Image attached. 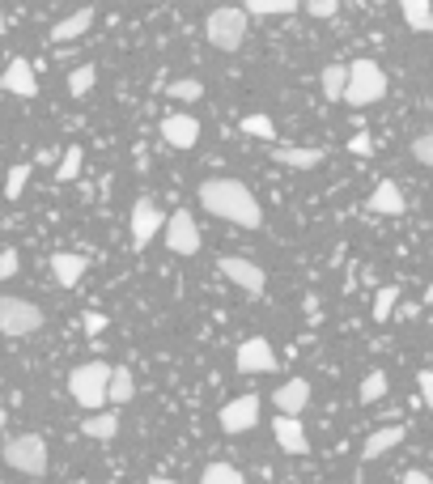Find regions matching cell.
Segmentation results:
<instances>
[{
  "mask_svg": "<svg viewBox=\"0 0 433 484\" xmlns=\"http://www.w3.org/2000/svg\"><path fill=\"white\" fill-rule=\"evenodd\" d=\"M200 204L217 217V221L242 225V230H260L263 225V209L255 191L238 179H204L200 183Z\"/></svg>",
  "mask_w": 433,
  "mask_h": 484,
  "instance_id": "1",
  "label": "cell"
},
{
  "mask_svg": "<svg viewBox=\"0 0 433 484\" xmlns=\"http://www.w3.org/2000/svg\"><path fill=\"white\" fill-rule=\"evenodd\" d=\"M111 374L115 370L107 361H86V366H77V370L68 374V396H73L81 408H89V417H94V412H107Z\"/></svg>",
  "mask_w": 433,
  "mask_h": 484,
  "instance_id": "2",
  "label": "cell"
},
{
  "mask_svg": "<svg viewBox=\"0 0 433 484\" xmlns=\"http://www.w3.org/2000/svg\"><path fill=\"white\" fill-rule=\"evenodd\" d=\"M387 98V73L374 60H353L348 64V89L345 102L348 107H374Z\"/></svg>",
  "mask_w": 433,
  "mask_h": 484,
  "instance_id": "3",
  "label": "cell"
},
{
  "mask_svg": "<svg viewBox=\"0 0 433 484\" xmlns=\"http://www.w3.org/2000/svg\"><path fill=\"white\" fill-rule=\"evenodd\" d=\"M204 38L217 51H238L247 43V13L242 9H212L204 22Z\"/></svg>",
  "mask_w": 433,
  "mask_h": 484,
  "instance_id": "4",
  "label": "cell"
},
{
  "mask_svg": "<svg viewBox=\"0 0 433 484\" xmlns=\"http://www.w3.org/2000/svg\"><path fill=\"white\" fill-rule=\"evenodd\" d=\"M5 463H9L13 472L22 476H43L47 472V442L38 434H17L13 442H5Z\"/></svg>",
  "mask_w": 433,
  "mask_h": 484,
  "instance_id": "5",
  "label": "cell"
},
{
  "mask_svg": "<svg viewBox=\"0 0 433 484\" xmlns=\"http://www.w3.org/2000/svg\"><path fill=\"white\" fill-rule=\"evenodd\" d=\"M43 327V311L26 298H0V332L22 340V335H35Z\"/></svg>",
  "mask_w": 433,
  "mask_h": 484,
  "instance_id": "6",
  "label": "cell"
},
{
  "mask_svg": "<svg viewBox=\"0 0 433 484\" xmlns=\"http://www.w3.org/2000/svg\"><path fill=\"white\" fill-rule=\"evenodd\" d=\"M217 273H222L230 285L242 289V293H251V298H260L263 289H268V273H263L255 260H247V255H222V260H217Z\"/></svg>",
  "mask_w": 433,
  "mask_h": 484,
  "instance_id": "7",
  "label": "cell"
},
{
  "mask_svg": "<svg viewBox=\"0 0 433 484\" xmlns=\"http://www.w3.org/2000/svg\"><path fill=\"white\" fill-rule=\"evenodd\" d=\"M161 238H166V251L183 255V260L200 255V225H196V217H191L187 209H179V212H170V217H166Z\"/></svg>",
  "mask_w": 433,
  "mask_h": 484,
  "instance_id": "8",
  "label": "cell"
},
{
  "mask_svg": "<svg viewBox=\"0 0 433 484\" xmlns=\"http://www.w3.org/2000/svg\"><path fill=\"white\" fill-rule=\"evenodd\" d=\"M128 230H132V251H145V247H149V238H158L161 230H166V212H161L149 196H140L137 204H132Z\"/></svg>",
  "mask_w": 433,
  "mask_h": 484,
  "instance_id": "9",
  "label": "cell"
},
{
  "mask_svg": "<svg viewBox=\"0 0 433 484\" xmlns=\"http://www.w3.org/2000/svg\"><path fill=\"white\" fill-rule=\"evenodd\" d=\"M234 366H238V374H276V353L263 335H251V340L238 345Z\"/></svg>",
  "mask_w": 433,
  "mask_h": 484,
  "instance_id": "10",
  "label": "cell"
},
{
  "mask_svg": "<svg viewBox=\"0 0 433 484\" xmlns=\"http://www.w3.org/2000/svg\"><path fill=\"white\" fill-rule=\"evenodd\" d=\"M260 421V396H234L222 408V429L225 434H247Z\"/></svg>",
  "mask_w": 433,
  "mask_h": 484,
  "instance_id": "11",
  "label": "cell"
},
{
  "mask_svg": "<svg viewBox=\"0 0 433 484\" xmlns=\"http://www.w3.org/2000/svg\"><path fill=\"white\" fill-rule=\"evenodd\" d=\"M161 137H166L170 149H196L200 145V119L196 115H183V111L166 115V119H161Z\"/></svg>",
  "mask_w": 433,
  "mask_h": 484,
  "instance_id": "12",
  "label": "cell"
},
{
  "mask_svg": "<svg viewBox=\"0 0 433 484\" xmlns=\"http://www.w3.org/2000/svg\"><path fill=\"white\" fill-rule=\"evenodd\" d=\"M366 209L378 212V217H404V209H408V200H404V187H399L396 179H383V183L370 191Z\"/></svg>",
  "mask_w": 433,
  "mask_h": 484,
  "instance_id": "13",
  "label": "cell"
},
{
  "mask_svg": "<svg viewBox=\"0 0 433 484\" xmlns=\"http://www.w3.org/2000/svg\"><path fill=\"white\" fill-rule=\"evenodd\" d=\"M0 89H9V94H17V98H35L38 94V77L35 68H30V60H9V68L0 73Z\"/></svg>",
  "mask_w": 433,
  "mask_h": 484,
  "instance_id": "14",
  "label": "cell"
},
{
  "mask_svg": "<svg viewBox=\"0 0 433 484\" xmlns=\"http://www.w3.org/2000/svg\"><path fill=\"white\" fill-rule=\"evenodd\" d=\"M273 404H276V417H297V412L310 404V383L306 378H289L273 391Z\"/></svg>",
  "mask_w": 433,
  "mask_h": 484,
  "instance_id": "15",
  "label": "cell"
},
{
  "mask_svg": "<svg viewBox=\"0 0 433 484\" xmlns=\"http://www.w3.org/2000/svg\"><path fill=\"white\" fill-rule=\"evenodd\" d=\"M273 438H276V447L285 450V455H306V450H310L306 429H302V421H297V417H276V421H273Z\"/></svg>",
  "mask_w": 433,
  "mask_h": 484,
  "instance_id": "16",
  "label": "cell"
},
{
  "mask_svg": "<svg viewBox=\"0 0 433 484\" xmlns=\"http://www.w3.org/2000/svg\"><path fill=\"white\" fill-rule=\"evenodd\" d=\"M51 273H56V285L77 289L81 276H86V260H81L77 251H56V255H51Z\"/></svg>",
  "mask_w": 433,
  "mask_h": 484,
  "instance_id": "17",
  "label": "cell"
},
{
  "mask_svg": "<svg viewBox=\"0 0 433 484\" xmlns=\"http://www.w3.org/2000/svg\"><path fill=\"white\" fill-rule=\"evenodd\" d=\"M399 442H404V425H383V429H374V434L366 438V447H361V459H366V463L383 459L387 450H396Z\"/></svg>",
  "mask_w": 433,
  "mask_h": 484,
  "instance_id": "18",
  "label": "cell"
},
{
  "mask_svg": "<svg viewBox=\"0 0 433 484\" xmlns=\"http://www.w3.org/2000/svg\"><path fill=\"white\" fill-rule=\"evenodd\" d=\"M94 26V9H77V13H68V17H60V22L51 26V43H73V38H81Z\"/></svg>",
  "mask_w": 433,
  "mask_h": 484,
  "instance_id": "19",
  "label": "cell"
},
{
  "mask_svg": "<svg viewBox=\"0 0 433 484\" xmlns=\"http://www.w3.org/2000/svg\"><path fill=\"white\" fill-rule=\"evenodd\" d=\"M273 161L276 166H285V170H314V166L323 161V149H302V145H285V149H281V145H276Z\"/></svg>",
  "mask_w": 433,
  "mask_h": 484,
  "instance_id": "20",
  "label": "cell"
},
{
  "mask_svg": "<svg viewBox=\"0 0 433 484\" xmlns=\"http://www.w3.org/2000/svg\"><path fill=\"white\" fill-rule=\"evenodd\" d=\"M81 434L94 438V442H115V434H119V412L107 408V412L86 417V421H81Z\"/></svg>",
  "mask_w": 433,
  "mask_h": 484,
  "instance_id": "21",
  "label": "cell"
},
{
  "mask_svg": "<svg viewBox=\"0 0 433 484\" xmlns=\"http://www.w3.org/2000/svg\"><path fill=\"white\" fill-rule=\"evenodd\" d=\"M132 396H137V378H132V370H128V366H115L107 404H111V408H124V404H132Z\"/></svg>",
  "mask_w": 433,
  "mask_h": 484,
  "instance_id": "22",
  "label": "cell"
},
{
  "mask_svg": "<svg viewBox=\"0 0 433 484\" xmlns=\"http://www.w3.org/2000/svg\"><path fill=\"white\" fill-rule=\"evenodd\" d=\"M399 9H404L408 30H417V35H433V5L429 0H404Z\"/></svg>",
  "mask_w": 433,
  "mask_h": 484,
  "instance_id": "23",
  "label": "cell"
},
{
  "mask_svg": "<svg viewBox=\"0 0 433 484\" xmlns=\"http://www.w3.org/2000/svg\"><path fill=\"white\" fill-rule=\"evenodd\" d=\"M345 89H348V64H327L323 68V98L345 102Z\"/></svg>",
  "mask_w": 433,
  "mask_h": 484,
  "instance_id": "24",
  "label": "cell"
},
{
  "mask_svg": "<svg viewBox=\"0 0 433 484\" xmlns=\"http://www.w3.org/2000/svg\"><path fill=\"white\" fill-rule=\"evenodd\" d=\"M297 9H302L297 0H247V5H242L247 17H289V13H297Z\"/></svg>",
  "mask_w": 433,
  "mask_h": 484,
  "instance_id": "25",
  "label": "cell"
},
{
  "mask_svg": "<svg viewBox=\"0 0 433 484\" xmlns=\"http://www.w3.org/2000/svg\"><path fill=\"white\" fill-rule=\"evenodd\" d=\"M200 484H247V476L238 472L234 463H209L200 472Z\"/></svg>",
  "mask_w": 433,
  "mask_h": 484,
  "instance_id": "26",
  "label": "cell"
},
{
  "mask_svg": "<svg viewBox=\"0 0 433 484\" xmlns=\"http://www.w3.org/2000/svg\"><path fill=\"white\" fill-rule=\"evenodd\" d=\"M242 137H255V140H268V145H273L276 140V124L273 119H268V115H247V119H242Z\"/></svg>",
  "mask_w": 433,
  "mask_h": 484,
  "instance_id": "27",
  "label": "cell"
},
{
  "mask_svg": "<svg viewBox=\"0 0 433 484\" xmlns=\"http://www.w3.org/2000/svg\"><path fill=\"white\" fill-rule=\"evenodd\" d=\"M396 306H399V285L378 289V293H374V323H387L396 314Z\"/></svg>",
  "mask_w": 433,
  "mask_h": 484,
  "instance_id": "28",
  "label": "cell"
},
{
  "mask_svg": "<svg viewBox=\"0 0 433 484\" xmlns=\"http://www.w3.org/2000/svg\"><path fill=\"white\" fill-rule=\"evenodd\" d=\"M94 81H98V68H94V64H81V68H73V73H68V94H73V98H81V94H89V89H94Z\"/></svg>",
  "mask_w": 433,
  "mask_h": 484,
  "instance_id": "29",
  "label": "cell"
},
{
  "mask_svg": "<svg viewBox=\"0 0 433 484\" xmlns=\"http://www.w3.org/2000/svg\"><path fill=\"white\" fill-rule=\"evenodd\" d=\"M30 170H35V166H13L9 174H5V200H17L26 191V183H30Z\"/></svg>",
  "mask_w": 433,
  "mask_h": 484,
  "instance_id": "30",
  "label": "cell"
},
{
  "mask_svg": "<svg viewBox=\"0 0 433 484\" xmlns=\"http://www.w3.org/2000/svg\"><path fill=\"white\" fill-rule=\"evenodd\" d=\"M387 396V374L383 370H370L361 378V404H374V399Z\"/></svg>",
  "mask_w": 433,
  "mask_h": 484,
  "instance_id": "31",
  "label": "cell"
},
{
  "mask_svg": "<svg viewBox=\"0 0 433 484\" xmlns=\"http://www.w3.org/2000/svg\"><path fill=\"white\" fill-rule=\"evenodd\" d=\"M77 174H81V145H68V149H64V158H60L56 179H60V183H73Z\"/></svg>",
  "mask_w": 433,
  "mask_h": 484,
  "instance_id": "32",
  "label": "cell"
},
{
  "mask_svg": "<svg viewBox=\"0 0 433 484\" xmlns=\"http://www.w3.org/2000/svg\"><path fill=\"white\" fill-rule=\"evenodd\" d=\"M166 94H170L174 102H196L200 94H204V86H200V81H191V77H183V81H170V86H166Z\"/></svg>",
  "mask_w": 433,
  "mask_h": 484,
  "instance_id": "33",
  "label": "cell"
},
{
  "mask_svg": "<svg viewBox=\"0 0 433 484\" xmlns=\"http://www.w3.org/2000/svg\"><path fill=\"white\" fill-rule=\"evenodd\" d=\"M412 158H417L421 166H429V170H433V132H425V137L412 140Z\"/></svg>",
  "mask_w": 433,
  "mask_h": 484,
  "instance_id": "34",
  "label": "cell"
},
{
  "mask_svg": "<svg viewBox=\"0 0 433 484\" xmlns=\"http://www.w3.org/2000/svg\"><path fill=\"white\" fill-rule=\"evenodd\" d=\"M302 13H310V17H335V13H340V0H306Z\"/></svg>",
  "mask_w": 433,
  "mask_h": 484,
  "instance_id": "35",
  "label": "cell"
},
{
  "mask_svg": "<svg viewBox=\"0 0 433 484\" xmlns=\"http://www.w3.org/2000/svg\"><path fill=\"white\" fill-rule=\"evenodd\" d=\"M17 268H22V260H17V251H13V247H5V251H0V281H9V276L17 273Z\"/></svg>",
  "mask_w": 433,
  "mask_h": 484,
  "instance_id": "36",
  "label": "cell"
},
{
  "mask_svg": "<svg viewBox=\"0 0 433 484\" xmlns=\"http://www.w3.org/2000/svg\"><path fill=\"white\" fill-rule=\"evenodd\" d=\"M417 386H421L425 408H433V370H421V374H417Z\"/></svg>",
  "mask_w": 433,
  "mask_h": 484,
  "instance_id": "37",
  "label": "cell"
},
{
  "mask_svg": "<svg viewBox=\"0 0 433 484\" xmlns=\"http://www.w3.org/2000/svg\"><path fill=\"white\" fill-rule=\"evenodd\" d=\"M348 149L357 153V158H370V153H374V140L370 137H353V140H348Z\"/></svg>",
  "mask_w": 433,
  "mask_h": 484,
  "instance_id": "38",
  "label": "cell"
},
{
  "mask_svg": "<svg viewBox=\"0 0 433 484\" xmlns=\"http://www.w3.org/2000/svg\"><path fill=\"white\" fill-rule=\"evenodd\" d=\"M102 327H107V314H98V311H89V314H86V332H89V335H98V332H102Z\"/></svg>",
  "mask_w": 433,
  "mask_h": 484,
  "instance_id": "39",
  "label": "cell"
},
{
  "mask_svg": "<svg viewBox=\"0 0 433 484\" xmlns=\"http://www.w3.org/2000/svg\"><path fill=\"white\" fill-rule=\"evenodd\" d=\"M399 484H433V476H425V472H404V480Z\"/></svg>",
  "mask_w": 433,
  "mask_h": 484,
  "instance_id": "40",
  "label": "cell"
},
{
  "mask_svg": "<svg viewBox=\"0 0 433 484\" xmlns=\"http://www.w3.org/2000/svg\"><path fill=\"white\" fill-rule=\"evenodd\" d=\"M425 306H433V281H429V289H425Z\"/></svg>",
  "mask_w": 433,
  "mask_h": 484,
  "instance_id": "41",
  "label": "cell"
},
{
  "mask_svg": "<svg viewBox=\"0 0 433 484\" xmlns=\"http://www.w3.org/2000/svg\"><path fill=\"white\" fill-rule=\"evenodd\" d=\"M149 484H170V480H166V476H153V480H149Z\"/></svg>",
  "mask_w": 433,
  "mask_h": 484,
  "instance_id": "42",
  "label": "cell"
},
{
  "mask_svg": "<svg viewBox=\"0 0 433 484\" xmlns=\"http://www.w3.org/2000/svg\"><path fill=\"white\" fill-rule=\"evenodd\" d=\"M0 35H5V13H0Z\"/></svg>",
  "mask_w": 433,
  "mask_h": 484,
  "instance_id": "43",
  "label": "cell"
},
{
  "mask_svg": "<svg viewBox=\"0 0 433 484\" xmlns=\"http://www.w3.org/2000/svg\"><path fill=\"white\" fill-rule=\"evenodd\" d=\"M0 429H5V408H0Z\"/></svg>",
  "mask_w": 433,
  "mask_h": 484,
  "instance_id": "44",
  "label": "cell"
}]
</instances>
